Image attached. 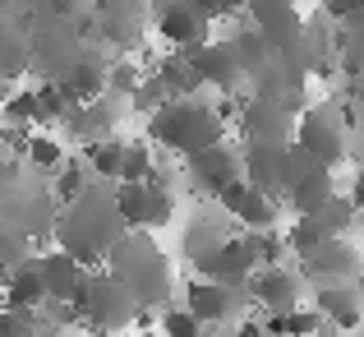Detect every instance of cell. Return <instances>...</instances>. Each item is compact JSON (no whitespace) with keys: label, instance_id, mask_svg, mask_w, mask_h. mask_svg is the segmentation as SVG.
Wrapping results in <instances>:
<instances>
[{"label":"cell","instance_id":"obj_1","mask_svg":"<svg viewBox=\"0 0 364 337\" xmlns=\"http://www.w3.org/2000/svg\"><path fill=\"white\" fill-rule=\"evenodd\" d=\"M55 240L65 254H74L83 268L88 264H107L111 245L124 236V222L116 213V190L107 185H88L74 204H65V213L55 217Z\"/></svg>","mask_w":364,"mask_h":337},{"label":"cell","instance_id":"obj_2","mask_svg":"<svg viewBox=\"0 0 364 337\" xmlns=\"http://www.w3.org/2000/svg\"><path fill=\"white\" fill-rule=\"evenodd\" d=\"M148 139L157 148L176 152V157H194L213 143H226V120L217 115V107H208L198 98H176L148 115Z\"/></svg>","mask_w":364,"mask_h":337},{"label":"cell","instance_id":"obj_3","mask_svg":"<svg viewBox=\"0 0 364 337\" xmlns=\"http://www.w3.org/2000/svg\"><path fill=\"white\" fill-rule=\"evenodd\" d=\"M107 273H116L124 286L134 291L139 310H152V305H166L171 301V264L157 245H152L143 231H124V236L111 245L107 254Z\"/></svg>","mask_w":364,"mask_h":337},{"label":"cell","instance_id":"obj_4","mask_svg":"<svg viewBox=\"0 0 364 337\" xmlns=\"http://www.w3.org/2000/svg\"><path fill=\"white\" fill-rule=\"evenodd\" d=\"M74 314H79V319L88 323L92 333H120L124 323L143 319L148 310H139V301H134L129 286H124L116 273H107V268H102V273H92V277H88L83 305H79Z\"/></svg>","mask_w":364,"mask_h":337},{"label":"cell","instance_id":"obj_5","mask_svg":"<svg viewBox=\"0 0 364 337\" xmlns=\"http://www.w3.org/2000/svg\"><path fill=\"white\" fill-rule=\"evenodd\" d=\"M116 213H120L124 231H161L176 217V195L161 180V171H152L148 180L116 185Z\"/></svg>","mask_w":364,"mask_h":337},{"label":"cell","instance_id":"obj_6","mask_svg":"<svg viewBox=\"0 0 364 337\" xmlns=\"http://www.w3.org/2000/svg\"><path fill=\"white\" fill-rule=\"evenodd\" d=\"M355 222H360L355 204H350L346 195H332L323 208H314V213L295 217V227L286 231V249L300 259V254H309V249H318L323 240H346Z\"/></svg>","mask_w":364,"mask_h":337},{"label":"cell","instance_id":"obj_7","mask_svg":"<svg viewBox=\"0 0 364 337\" xmlns=\"http://www.w3.org/2000/svg\"><path fill=\"white\" fill-rule=\"evenodd\" d=\"M291 143L304 157H314L318 167H341V162H346V130H341V120H337L332 107H304L295 115Z\"/></svg>","mask_w":364,"mask_h":337},{"label":"cell","instance_id":"obj_8","mask_svg":"<svg viewBox=\"0 0 364 337\" xmlns=\"http://www.w3.org/2000/svg\"><path fill=\"white\" fill-rule=\"evenodd\" d=\"M332 195H337V176H332V167H318L314 157H304V152L291 143L282 199L295 208V217H304V213H314V208H323Z\"/></svg>","mask_w":364,"mask_h":337},{"label":"cell","instance_id":"obj_9","mask_svg":"<svg viewBox=\"0 0 364 337\" xmlns=\"http://www.w3.org/2000/svg\"><path fill=\"white\" fill-rule=\"evenodd\" d=\"M245 9H249V19H254L249 28H258L272 51L300 56L304 61V19H300V9H295V0H245Z\"/></svg>","mask_w":364,"mask_h":337},{"label":"cell","instance_id":"obj_10","mask_svg":"<svg viewBox=\"0 0 364 337\" xmlns=\"http://www.w3.org/2000/svg\"><path fill=\"white\" fill-rule=\"evenodd\" d=\"M360 268H364V254L350 240H323L318 249L300 254L295 273L304 277V286H323V282H355Z\"/></svg>","mask_w":364,"mask_h":337},{"label":"cell","instance_id":"obj_11","mask_svg":"<svg viewBox=\"0 0 364 337\" xmlns=\"http://www.w3.org/2000/svg\"><path fill=\"white\" fill-rule=\"evenodd\" d=\"M235 125H240L245 143H291L295 111L286 102H272V98H240Z\"/></svg>","mask_w":364,"mask_h":337},{"label":"cell","instance_id":"obj_12","mask_svg":"<svg viewBox=\"0 0 364 337\" xmlns=\"http://www.w3.org/2000/svg\"><path fill=\"white\" fill-rule=\"evenodd\" d=\"M245 305H249L245 286L208 282V277H198V282H189V286H185V310L194 314L203 328H208V323H231V319H240Z\"/></svg>","mask_w":364,"mask_h":337},{"label":"cell","instance_id":"obj_13","mask_svg":"<svg viewBox=\"0 0 364 337\" xmlns=\"http://www.w3.org/2000/svg\"><path fill=\"white\" fill-rule=\"evenodd\" d=\"M245 296L258 305L263 314H282V310H295L304 296V277L286 264H272V268H254V277L245 282Z\"/></svg>","mask_w":364,"mask_h":337},{"label":"cell","instance_id":"obj_14","mask_svg":"<svg viewBox=\"0 0 364 337\" xmlns=\"http://www.w3.org/2000/svg\"><path fill=\"white\" fill-rule=\"evenodd\" d=\"M37 273H42V291L46 301L55 305H70V310H79L83 305V291H88V268L79 264L74 254H65V249H51V254L37 259Z\"/></svg>","mask_w":364,"mask_h":337},{"label":"cell","instance_id":"obj_15","mask_svg":"<svg viewBox=\"0 0 364 337\" xmlns=\"http://www.w3.org/2000/svg\"><path fill=\"white\" fill-rule=\"evenodd\" d=\"M194 264H198V273H203L208 282H226V286H245L249 277H254V268H258L245 236H222L213 249H203Z\"/></svg>","mask_w":364,"mask_h":337},{"label":"cell","instance_id":"obj_16","mask_svg":"<svg viewBox=\"0 0 364 337\" xmlns=\"http://www.w3.org/2000/svg\"><path fill=\"white\" fill-rule=\"evenodd\" d=\"M217 204H222L245 231H277V222H282V204H277L272 195H263V190H254L249 180L226 185L222 195H217Z\"/></svg>","mask_w":364,"mask_h":337},{"label":"cell","instance_id":"obj_17","mask_svg":"<svg viewBox=\"0 0 364 337\" xmlns=\"http://www.w3.org/2000/svg\"><path fill=\"white\" fill-rule=\"evenodd\" d=\"M185 171H189V180H194L203 195H213V199L222 195L226 185L245 180V171H240V148H231V143H213V148L185 157Z\"/></svg>","mask_w":364,"mask_h":337},{"label":"cell","instance_id":"obj_18","mask_svg":"<svg viewBox=\"0 0 364 337\" xmlns=\"http://www.w3.org/2000/svg\"><path fill=\"white\" fill-rule=\"evenodd\" d=\"M208 28L213 24H208L189 0H157V33L166 37L176 51H198L203 42H213Z\"/></svg>","mask_w":364,"mask_h":337},{"label":"cell","instance_id":"obj_19","mask_svg":"<svg viewBox=\"0 0 364 337\" xmlns=\"http://www.w3.org/2000/svg\"><path fill=\"white\" fill-rule=\"evenodd\" d=\"M286 157H291V143H245V148H240V171H245V180L254 190L282 199Z\"/></svg>","mask_w":364,"mask_h":337},{"label":"cell","instance_id":"obj_20","mask_svg":"<svg viewBox=\"0 0 364 337\" xmlns=\"http://www.w3.org/2000/svg\"><path fill=\"white\" fill-rule=\"evenodd\" d=\"M107 70H111V65L102 61L92 46H83V51L70 61V70L55 79V88H60V98L70 102V107H74V102H97L102 93H107Z\"/></svg>","mask_w":364,"mask_h":337},{"label":"cell","instance_id":"obj_21","mask_svg":"<svg viewBox=\"0 0 364 337\" xmlns=\"http://www.w3.org/2000/svg\"><path fill=\"white\" fill-rule=\"evenodd\" d=\"M189 61H194V70H198V79H203V88H217L222 98H231V93L240 88V79H245L231 42H203L198 51H189Z\"/></svg>","mask_w":364,"mask_h":337},{"label":"cell","instance_id":"obj_22","mask_svg":"<svg viewBox=\"0 0 364 337\" xmlns=\"http://www.w3.org/2000/svg\"><path fill=\"white\" fill-rule=\"evenodd\" d=\"M314 310H318V319H328L332 328H341V333H355L364 323V301H360L355 282H323V286H314Z\"/></svg>","mask_w":364,"mask_h":337},{"label":"cell","instance_id":"obj_23","mask_svg":"<svg viewBox=\"0 0 364 337\" xmlns=\"http://www.w3.org/2000/svg\"><path fill=\"white\" fill-rule=\"evenodd\" d=\"M152 74H157L161 88L171 93V102H176V98H194V93L203 88V79H198L189 51H176V56H166V61H157V65H152Z\"/></svg>","mask_w":364,"mask_h":337},{"label":"cell","instance_id":"obj_24","mask_svg":"<svg viewBox=\"0 0 364 337\" xmlns=\"http://www.w3.org/2000/svg\"><path fill=\"white\" fill-rule=\"evenodd\" d=\"M42 301H46V291H42L37 259H23V264H14V273H9V282H5V305H9V310H37Z\"/></svg>","mask_w":364,"mask_h":337},{"label":"cell","instance_id":"obj_25","mask_svg":"<svg viewBox=\"0 0 364 337\" xmlns=\"http://www.w3.org/2000/svg\"><path fill=\"white\" fill-rule=\"evenodd\" d=\"M83 162L97 180H120V162H124V139L107 134V139H92L83 143Z\"/></svg>","mask_w":364,"mask_h":337},{"label":"cell","instance_id":"obj_26","mask_svg":"<svg viewBox=\"0 0 364 337\" xmlns=\"http://www.w3.org/2000/svg\"><path fill=\"white\" fill-rule=\"evenodd\" d=\"M318 310H304V305H295V310H282V314H263V333L267 337H314L318 333Z\"/></svg>","mask_w":364,"mask_h":337},{"label":"cell","instance_id":"obj_27","mask_svg":"<svg viewBox=\"0 0 364 337\" xmlns=\"http://www.w3.org/2000/svg\"><path fill=\"white\" fill-rule=\"evenodd\" d=\"M28 65V28H18L9 14H0V79L18 74Z\"/></svg>","mask_w":364,"mask_h":337},{"label":"cell","instance_id":"obj_28","mask_svg":"<svg viewBox=\"0 0 364 337\" xmlns=\"http://www.w3.org/2000/svg\"><path fill=\"white\" fill-rule=\"evenodd\" d=\"M152 148L148 143H124V162H120V180L116 185H134V180H148L152 176Z\"/></svg>","mask_w":364,"mask_h":337},{"label":"cell","instance_id":"obj_29","mask_svg":"<svg viewBox=\"0 0 364 337\" xmlns=\"http://www.w3.org/2000/svg\"><path fill=\"white\" fill-rule=\"evenodd\" d=\"M23 157L33 162V167H42V171H60L65 167V148L55 139H46V134H28Z\"/></svg>","mask_w":364,"mask_h":337},{"label":"cell","instance_id":"obj_30","mask_svg":"<svg viewBox=\"0 0 364 337\" xmlns=\"http://www.w3.org/2000/svg\"><path fill=\"white\" fill-rule=\"evenodd\" d=\"M245 240H249V249H254V264H258V268L282 264V254H286V236H277V231H245Z\"/></svg>","mask_w":364,"mask_h":337},{"label":"cell","instance_id":"obj_31","mask_svg":"<svg viewBox=\"0 0 364 337\" xmlns=\"http://www.w3.org/2000/svg\"><path fill=\"white\" fill-rule=\"evenodd\" d=\"M129 102H134V111L152 115V111H161V107H166V102H171V93L161 88V79H157V74H148V79H143L139 88L129 93Z\"/></svg>","mask_w":364,"mask_h":337},{"label":"cell","instance_id":"obj_32","mask_svg":"<svg viewBox=\"0 0 364 337\" xmlns=\"http://www.w3.org/2000/svg\"><path fill=\"white\" fill-rule=\"evenodd\" d=\"M161 337H203V323L185 310V305H171L161 314Z\"/></svg>","mask_w":364,"mask_h":337},{"label":"cell","instance_id":"obj_33","mask_svg":"<svg viewBox=\"0 0 364 337\" xmlns=\"http://www.w3.org/2000/svg\"><path fill=\"white\" fill-rule=\"evenodd\" d=\"M42 328L33 323V310H9L0 305V337H37Z\"/></svg>","mask_w":364,"mask_h":337},{"label":"cell","instance_id":"obj_34","mask_svg":"<svg viewBox=\"0 0 364 337\" xmlns=\"http://www.w3.org/2000/svg\"><path fill=\"white\" fill-rule=\"evenodd\" d=\"M5 120L9 125H37V88L14 93V98H9L5 102Z\"/></svg>","mask_w":364,"mask_h":337},{"label":"cell","instance_id":"obj_35","mask_svg":"<svg viewBox=\"0 0 364 337\" xmlns=\"http://www.w3.org/2000/svg\"><path fill=\"white\" fill-rule=\"evenodd\" d=\"M139 83H143V74L134 70V65H124V61H116V65L107 70V93H124V98H129Z\"/></svg>","mask_w":364,"mask_h":337},{"label":"cell","instance_id":"obj_36","mask_svg":"<svg viewBox=\"0 0 364 337\" xmlns=\"http://www.w3.org/2000/svg\"><path fill=\"white\" fill-rule=\"evenodd\" d=\"M83 190H88V176H83L79 167H60V180H55V195H60V204H74Z\"/></svg>","mask_w":364,"mask_h":337},{"label":"cell","instance_id":"obj_37","mask_svg":"<svg viewBox=\"0 0 364 337\" xmlns=\"http://www.w3.org/2000/svg\"><path fill=\"white\" fill-rule=\"evenodd\" d=\"M189 5L198 9V14L208 19V24H217V19L235 14V9H245V0H189Z\"/></svg>","mask_w":364,"mask_h":337},{"label":"cell","instance_id":"obj_38","mask_svg":"<svg viewBox=\"0 0 364 337\" xmlns=\"http://www.w3.org/2000/svg\"><path fill=\"white\" fill-rule=\"evenodd\" d=\"M328 5V14L337 19V24H346V19H360L364 14V0H323Z\"/></svg>","mask_w":364,"mask_h":337},{"label":"cell","instance_id":"obj_39","mask_svg":"<svg viewBox=\"0 0 364 337\" xmlns=\"http://www.w3.org/2000/svg\"><path fill=\"white\" fill-rule=\"evenodd\" d=\"M46 5H51V9H55V14H60V19H74V14H79V9H88L92 0H46Z\"/></svg>","mask_w":364,"mask_h":337},{"label":"cell","instance_id":"obj_40","mask_svg":"<svg viewBox=\"0 0 364 337\" xmlns=\"http://www.w3.org/2000/svg\"><path fill=\"white\" fill-rule=\"evenodd\" d=\"M14 185H18V162L0 157V190H14Z\"/></svg>","mask_w":364,"mask_h":337},{"label":"cell","instance_id":"obj_41","mask_svg":"<svg viewBox=\"0 0 364 337\" xmlns=\"http://www.w3.org/2000/svg\"><path fill=\"white\" fill-rule=\"evenodd\" d=\"M346 199L355 204V213H360V222H364V167L355 171V185H350V195H346Z\"/></svg>","mask_w":364,"mask_h":337},{"label":"cell","instance_id":"obj_42","mask_svg":"<svg viewBox=\"0 0 364 337\" xmlns=\"http://www.w3.org/2000/svg\"><path fill=\"white\" fill-rule=\"evenodd\" d=\"M235 337H267L263 333V319H245L240 328H235Z\"/></svg>","mask_w":364,"mask_h":337},{"label":"cell","instance_id":"obj_43","mask_svg":"<svg viewBox=\"0 0 364 337\" xmlns=\"http://www.w3.org/2000/svg\"><path fill=\"white\" fill-rule=\"evenodd\" d=\"M355 291H360V301H364V268H360V277H355Z\"/></svg>","mask_w":364,"mask_h":337},{"label":"cell","instance_id":"obj_44","mask_svg":"<svg viewBox=\"0 0 364 337\" xmlns=\"http://www.w3.org/2000/svg\"><path fill=\"white\" fill-rule=\"evenodd\" d=\"M88 337H116V333H88Z\"/></svg>","mask_w":364,"mask_h":337}]
</instances>
